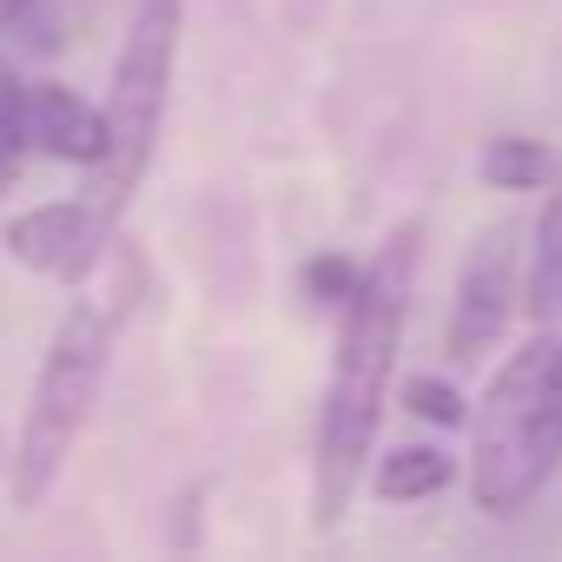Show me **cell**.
<instances>
[{
    "mask_svg": "<svg viewBox=\"0 0 562 562\" xmlns=\"http://www.w3.org/2000/svg\"><path fill=\"white\" fill-rule=\"evenodd\" d=\"M411 285H417V225H397L364 265V285L351 292V305L338 312V351H331L318 457H312V516L325 529L351 509L364 483L391 371H397V345H404V318H411Z\"/></svg>",
    "mask_w": 562,
    "mask_h": 562,
    "instance_id": "cell-1",
    "label": "cell"
},
{
    "mask_svg": "<svg viewBox=\"0 0 562 562\" xmlns=\"http://www.w3.org/2000/svg\"><path fill=\"white\" fill-rule=\"evenodd\" d=\"M562 470V331L536 325L503 358L483 404L470 411V503L483 516L529 509Z\"/></svg>",
    "mask_w": 562,
    "mask_h": 562,
    "instance_id": "cell-2",
    "label": "cell"
},
{
    "mask_svg": "<svg viewBox=\"0 0 562 562\" xmlns=\"http://www.w3.org/2000/svg\"><path fill=\"white\" fill-rule=\"evenodd\" d=\"M113 325L120 312L100 305V299H80L47 358H41V378H34V397H27V424H21V443H14V463H8V496L14 509H41L47 490L60 483L93 404H100V384H106V364H113Z\"/></svg>",
    "mask_w": 562,
    "mask_h": 562,
    "instance_id": "cell-3",
    "label": "cell"
},
{
    "mask_svg": "<svg viewBox=\"0 0 562 562\" xmlns=\"http://www.w3.org/2000/svg\"><path fill=\"white\" fill-rule=\"evenodd\" d=\"M172 67H179V0H139L113 60V87H106V153L100 166H87V199L106 205L113 218H126L133 192L153 172L166 100H172Z\"/></svg>",
    "mask_w": 562,
    "mask_h": 562,
    "instance_id": "cell-4",
    "label": "cell"
},
{
    "mask_svg": "<svg viewBox=\"0 0 562 562\" xmlns=\"http://www.w3.org/2000/svg\"><path fill=\"white\" fill-rule=\"evenodd\" d=\"M120 218L106 205L80 199H54V205H27L0 225V245H8L14 265H27L34 278H54V285H87L93 265L106 258Z\"/></svg>",
    "mask_w": 562,
    "mask_h": 562,
    "instance_id": "cell-5",
    "label": "cell"
},
{
    "mask_svg": "<svg viewBox=\"0 0 562 562\" xmlns=\"http://www.w3.org/2000/svg\"><path fill=\"white\" fill-rule=\"evenodd\" d=\"M509 305H516V225H490L457 271V299L443 325L450 364H483V351L509 325Z\"/></svg>",
    "mask_w": 562,
    "mask_h": 562,
    "instance_id": "cell-6",
    "label": "cell"
},
{
    "mask_svg": "<svg viewBox=\"0 0 562 562\" xmlns=\"http://www.w3.org/2000/svg\"><path fill=\"white\" fill-rule=\"evenodd\" d=\"M27 133H34L41 159L100 166V153H106V106H87L60 80H27Z\"/></svg>",
    "mask_w": 562,
    "mask_h": 562,
    "instance_id": "cell-7",
    "label": "cell"
},
{
    "mask_svg": "<svg viewBox=\"0 0 562 562\" xmlns=\"http://www.w3.org/2000/svg\"><path fill=\"white\" fill-rule=\"evenodd\" d=\"M522 312L536 325H562V179L549 186V205L536 218L529 271H522Z\"/></svg>",
    "mask_w": 562,
    "mask_h": 562,
    "instance_id": "cell-8",
    "label": "cell"
},
{
    "mask_svg": "<svg viewBox=\"0 0 562 562\" xmlns=\"http://www.w3.org/2000/svg\"><path fill=\"white\" fill-rule=\"evenodd\" d=\"M476 172H483V186H490V192H549V186L562 179V153H555L549 139L503 133V139H490V146H483Z\"/></svg>",
    "mask_w": 562,
    "mask_h": 562,
    "instance_id": "cell-9",
    "label": "cell"
},
{
    "mask_svg": "<svg viewBox=\"0 0 562 562\" xmlns=\"http://www.w3.org/2000/svg\"><path fill=\"white\" fill-rule=\"evenodd\" d=\"M450 476H457V457H443L437 443H404V450L378 457L371 496H378V503H424V496L450 490Z\"/></svg>",
    "mask_w": 562,
    "mask_h": 562,
    "instance_id": "cell-10",
    "label": "cell"
},
{
    "mask_svg": "<svg viewBox=\"0 0 562 562\" xmlns=\"http://www.w3.org/2000/svg\"><path fill=\"white\" fill-rule=\"evenodd\" d=\"M27 153H34V133H27V80L0 60V192L21 179Z\"/></svg>",
    "mask_w": 562,
    "mask_h": 562,
    "instance_id": "cell-11",
    "label": "cell"
},
{
    "mask_svg": "<svg viewBox=\"0 0 562 562\" xmlns=\"http://www.w3.org/2000/svg\"><path fill=\"white\" fill-rule=\"evenodd\" d=\"M404 411L417 417V424H443V430H457V424H470V404H463V391L457 384H443V378H404Z\"/></svg>",
    "mask_w": 562,
    "mask_h": 562,
    "instance_id": "cell-12",
    "label": "cell"
},
{
    "mask_svg": "<svg viewBox=\"0 0 562 562\" xmlns=\"http://www.w3.org/2000/svg\"><path fill=\"white\" fill-rule=\"evenodd\" d=\"M358 285H364V265H351L345 251H325V258H312V265H305V299H312V305L345 312Z\"/></svg>",
    "mask_w": 562,
    "mask_h": 562,
    "instance_id": "cell-13",
    "label": "cell"
},
{
    "mask_svg": "<svg viewBox=\"0 0 562 562\" xmlns=\"http://www.w3.org/2000/svg\"><path fill=\"white\" fill-rule=\"evenodd\" d=\"M27 8H34V0H0V34H8V27L27 14Z\"/></svg>",
    "mask_w": 562,
    "mask_h": 562,
    "instance_id": "cell-14",
    "label": "cell"
},
{
    "mask_svg": "<svg viewBox=\"0 0 562 562\" xmlns=\"http://www.w3.org/2000/svg\"><path fill=\"white\" fill-rule=\"evenodd\" d=\"M8 463H14V457H8V450H0V470H8Z\"/></svg>",
    "mask_w": 562,
    "mask_h": 562,
    "instance_id": "cell-15",
    "label": "cell"
}]
</instances>
